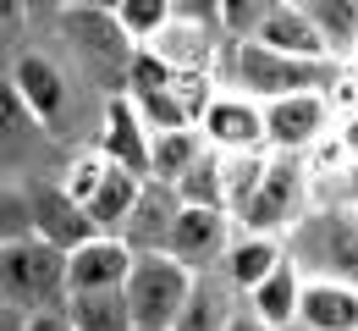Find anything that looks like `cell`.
I'll return each instance as SVG.
<instances>
[{"label":"cell","mask_w":358,"mask_h":331,"mask_svg":"<svg viewBox=\"0 0 358 331\" xmlns=\"http://www.w3.org/2000/svg\"><path fill=\"white\" fill-rule=\"evenodd\" d=\"M221 72L237 94L254 99H287V94H331L336 78H342V61H320V55H287V50H270L259 39H231L221 55Z\"/></svg>","instance_id":"obj_1"},{"label":"cell","mask_w":358,"mask_h":331,"mask_svg":"<svg viewBox=\"0 0 358 331\" xmlns=\"http://www.w3.org/2000/svg\"><path fill=\"white\" fill-rule=\"evenodd\" d=\"M0 298L17 315L34 309H66V248L45 243L39 232H6L0 237Z\"/></svg>","instance_id":"obj_2"},{"label":"cell","mask_w":358,"mask_h":331,"mask_svg":"<svg viewBox=\"0 0 358 331\" xmlns=\"http://www.w3.org/2000/svg\"><path fill=\"white\" fill-rule=\"evenodd\" d=\"M287 254L309 282H348L358 287V210L348 199H325L292 227Z\"/></svg>","instance_id":"obj_3"},{"label":"cell","mask_w":358,"mask_h":331,"mask_svg":"<svg viewBox=\"0 0 358 331\" xmlns=\"http://www.w3.org/2000/svg\"><path fill=\"white\" fill-rule=\"evenodd\" d=\"M61 34L83 66V83H94L105 99L127 94V78H133V55H138V39L122 28L116 11H99V6H72L61 11Z\"/></svg>","instance_id":"obj_4"},{"label":"cell","mask_w":358,"mask_h":331,"mask_svg":"<svg viewBox=\"0 0 358 331\" xmlns=\"http://www.w3.org/2000/svg\"><path fill=\"white\" fill-rule=\"evenodd\" d=\"M193 287H199V271L182 265L177 254H138L133 276H127L133 331H177Z\"/></svg>","instance_id":"obj_5"},{"label":"cell","mask_w":358,"mask_h":331,"mask_svg":"<svg viewBox=\"0 0 358 331\" xmlns=\"http://www.w3.org/2000/svg\"><path fill=\"white\" fill-rule=\"evenodd\" d=\"M314 210L309 199V160L303 155H270V171L259 193L243 204L237 227L243 232H270V237H292V227Z\"/></svg>","instance_id":"obj_6"},{"label":"cell","mask_w":358,"mask_h":331,"mask_svg":"<svg viewBox=\"0 0 358 331\" xmlns=\"http://www.w3.org/2000/svg\"><path fill=\"white\" fill-rule=\"evenodd\" d=\"M11 94L22 99L39 122V133L55 139L66 133V111H72V78L61 72V61L45 50H17L11 55Z\"/></svg>","instance_id":"obj_7"},{"label":"cell","mask_w":358,"mask_h":331,"mask_svg":"<svg viewBox=\"0 0 358 331\" xmlns=\"http://www.w3.org/2000/svg\"><path fill=\"white\" fill-rule=\"evenodd\" d=\"M265 127H270V149L275 155H309L314 143H325L336 133V105L331 94H287V99H265Z\"/></svg>","instance_id":"obj_8"},{"label":"cell","mask_w":358,"mask_h":331,"mask_svg":"<svg viewBox=\"0 0 358 331\" xmlns=\"http://www.w3.org/2000/svg\"><path fill=\"white\" fill-rule=\"evenodd\" d=\"M231 227H237V216L226 204H182L166 254H177L182 265H193V271H210L215 260H226V248L237 237Z\"/></svg>","instance_id":"obj_9"},{"label":"cell","mask_w":358,"mask_h":331,"mask_svg":"<svg viewBox=\"0 0 358 331\" xmlns=\"http://www.w3.org/2000/svg\"><path fill=\"white\" fill-rule=\"evenodd\" d=\"M133 265H138V248L127 237L99 232L66 254V287L72 293H110V287H127Z\"/></svg>","instance_id":"obj_10"},{"label":"cell","mask_w":358,"mask_h":331,"mask_svg":"<svg viewBox=\"0 0 358 331\" xmlns=\"http://www.w3.org/2000/svg\"><path fill=\"white\" fill-rule=\"evenodd\" d=\"M204 139L215 155H243V149H270V127H265V99L254 94H226L204 111Z\"/></svg>","instance_id":"obj_11"},{"label":"cell","mask_w":358,"mask_h":331,"mask_svg":"<svg viewBox=\"0 0 358 331\" xmlns=\"http://www.w3.org/2000/svg\"><path fill=\"white\" fill-rule=\"evenodd\" d=\"M28 232H39L45 243H55V248H78V243H89V237H99V221L89 216V204H78L72 193L61 188H34L28 193Z\"/></svg>","instance_id":"obj_12"},{"label":"cell","mask_w":358,"mask_h":331,"mask_svg":"<svg viewBox=\"0 0 358 331\" xmlns=\"http://www.w3.org/2000/svg\"><path fill=\"white\" fill-rule=\"evenodd\" d=\"M99 149L116 160V166H127L138 177H155L149 171V149H155V127L143 122V111H138L133 94H116L105 99V122H99Z\"/></svg>","instance_id":"obj_13"},{"label":"cell","mask_w":358,"mask_h":331,"mask_svg":"<svg viewBox=\"0 0 358 331\" xmlns=\"http://www.w3.org/2000/svg\"><path fill=\"white\" fill-rule=\"evenodd\" d=\"M182 216V193L171 183H160V177H149L143 193H138V210L133 221H127V243H133L138 254H166V243H171V227H177Z\"/></svg>","instance_id":"obj_14"},{"label":"cell","mask_w":358,"mask_h":331,"mask_svg":"<svg viewBox=\"0 0 358 331\" xmlns=\"http://www.w3.org/2000/svg\"><path fill=\"white\" fill-rule=\"evenodd\" d=\"M254 39H259V45H270V50H287V55H320V61L331 55L325 34L314 28V17L303 11V0H275ZM331 61H336V55H331Z\"/></svg>","instance_id":"obj_15"},{"label":"cell","mask_w":358,"mask_h":331,"mask_svg":"<svg viewBox=\"0 0 358 331\" xmlns=\"http://www.w3.org/2000/svg\"><path fill=\"white\" fill-rule=\"evenodd\" d=\"M303 287H309V276H303V271H298V260L287 254V260H281V265H275V271H270V276L254 287L243 304H248L259 321H270V326L287 331V326H298V315H303Z\"/></svg>","instance_id":"obj_16"},{"label":"cell","mask_w":358,"mask_h":331,"mask_svg":"<svg viewBox=\"0 0 358 331\" xmlns=\"http://www.w3.org/2000/svg\"><path fill=\"white\" fill-rule=\"evenodd\" d=\"M287 260V237H270V232H237L231 248H226V282L237 287L243 298L265 282L270 271Z\"/></svg>","instance_id":"obj_17"},{"label":"cell","mask_w":358,"mask_h":331,"mask_svg":"<svg viewBox=\"0 0 358 331\" xmlns=\"http://www.w3.org/2000/svg\"><path fill=\"white\" fill-rule=\"evenodd\" d=\"M155 50L171 61V66H210V72H221V55H226V34L221 28H204V22H171L160 39H155Z\"/></svg>","instance_id":"obj_18"},{"label":"cell","mask_w":358,"mask_h":331,"mask_svg":"<svg viewBox=\"0 0 358 331\" xmlns=\"http://www.w3.org/2000/svg\"><path fill=\"white\" fill-rule=\"evenodd\" d=\"M303 331H358V287L348 282H309L303 287Z\"/></svg>","instance_id":"obj_19"},{"label":"cell","mask_w":358,"mask_h":331,"mask_svg":"<svg viewBox=\"0 0 358 331\" xmlns=\"http://www.w3.org/2000/svg\"><path fill=\"white\" fill-rule=\"evenodd\" d=\"M143 183L149 177H138V171H127V166H110V177L99 183V193L89 199V216L99 221V232H127V221H133L138 210V193H143Z\"/></svg>","instance_id":"obj_20"},{"label":"cell","mask_w":358,"mask_h":331,"mask_svg":"<svg viewBox=\"0 0 358 331\" xmlns=\"http://www.w3.org/2000/svg\"><path fill=\"white\" fill-rule=\"evenodd\" d=\"M210 155V139H204V127H177V133H155V149H149V171L160 177V183H171L177 188L182 177L199 166Z\"/></svg>","instance_id":"obj_21"},{"label":"cell","mask_w":358,"mask_h":331,"mask_svg":"<svg viewBox=\"0 0 358 331\" xmlns=\"http://www.w3.org/2000/svg\"><path fill=\"white\" fill-rule=\"evenodd\" d=\"M231 293H237L231 282L199 271V287H193V298H187V309H182L177 331H226L231 315H237V298H231Z\"/></svg>","instance_id":"obj_22"},{"label":"cell","mask_w":358,"mask_h":331,"mask_svg":"<svg viewBox=\"0 0 358 331\" xmlns=\"http://www.w3.org/2000/svg\"><path fill=\"white\" fill-rule=\"evenodd\" d=\"M66 315L78 321V331H133L127 287H110V293H72V298H66Z\"/></svg>","instance_id":"obj_23"},{"label":"cell","mask_w":358,"mask_h":331,"mask_svg":"<svg viewBox=\"0 0 358 331\" xmlns=\"http://www.w3.org/2000/svg\"><path fill=\"white\" fill-rule=\"evenodd\" d=\"M303 11L314 17V28L325 34V45L336 61H348L358 50V0H303Z\"/></svg>","instance_id":"obj_24"},{"label":"cell","mask_w":358,"mask_h":331,"mask_svg":"<svg viewBox=\"0 0 358 331\" xmlns=\"http://www.w3.org/2000/svg\"><path fill=\"white\" fill-rule=\"evenodd\" d=\"M270 155L275 149H243V155H221V177H226V210L231 216H243V204L259 193L270 171Z\"/></svg>","instance_id":"obj_25"},{"label":"cell","mask_w":358,"mask_h":331,"mask_svg":"<svg viewBox=\"0 0 358 331\" xmlns=\"http://www.w3.org/2000/svg\"><path fill=\"white\" fill-rule=\"evenodd\" d=\"M110 166H116V160H110L99 143H89V149H78V155L66 160V177H61V188L72 193L78 204H89L94 193H99V183L110 177Z\"/></svg>","instance_id":"obj_26"},{"label":"cell","mask_w":358,"mask_h":331,"mask_svg":"<svg viewBox=\"0 0 358 331\" xmlns=\"http://www.w3.org/2000/svg\"><path fill=\"white\" fill-rule=\"evenodd\" d=\"M221 72H210V66H182L177 78H171V94L182 99V111L193 116V122H204V111L221 99Z\"/></svg>","instance_id":"obj_27"},{"label":"cell","mask_w":358,"mask_h":331,"mask_svg":"<svg viewBox=\"0 0 358 331\" xmlns=\"http://www.w3.org/2000/svg\"><path fill=\"white\" fill-rule=\"evenodd\" d=\"M116 17H122V28L133 34L138 45H155V39L177 22V0H127Z\"/></svg>","instance_id":"obj_28"},{"label":"cell","mask_w":358,"mask_h":331,"mask_svg":"<svg viewBox=\"0 0 358 331\" xmlns=\"http://www.w3.org/2000/svg\"><path fill=\"white\" fill-rule=\"evenodd\" d=\"M177 193H182V204H226V177H221V155L210 149L187 177L177 183Z\"/></svg>","instance_id":"obj_29"},{"label":"cell","mask_w":358,"mask_h":331,"mask_svg":"<svg viewBox=\"0 0 358 331\" xmlns=\"http://www.w3.org/2000/svg\"><path fill=\"white\" fill-rule=\"evenodd\" d=\"M171 78H177V66L160 55L155 45H138L133 55V78H127V94L143 99V94H160V89H171Z\"/></svg>","instance_id":"obj_30"},{"label":"cell","mask_w":358,"mask_h":331,"mask_svg":"<svg viewBox=\"0 0 358 331\" xmlns=\"http://www.w3.org/2000/svg\"><path fill=\"white\" fill-rule=\"evenodd\" d=\"M270 6H275V0H221V34H226V45H231V39H254L259 22L270 17Z\"/></svg>","instance_id":"obj_31"},{"label":"cell","mask_w":358,"mask_h":331,"mask_svg":"<svg viewBox=\"0 0 358 331\" xmlns=\"http://www.w3.org/2000/svg\"><path fill=\"white\" fill-rule=\"evenodd\" d=\"M138 111H143V122L155 127V133H177V127H199L187 111H182V99L171 89H160V94H143L138 99Z\"/></svg>","instance_id":"obj_32"},{"label":"cell","mask_w":358,"mask_h":331,"mask_svg":"<svg viewBox=\"0 0 358 331\" xmlns=\"http://www.w3.org/2000/svg\"><path fill=\"white\" fill-rule=\"evenodd\" d=\"M331 105H336L342 116H358V66L342 61V78H336V89H331Z\"/></svg>","instance_id":"obj_33"},{"label":"cell","mask_w":358,"mask_h":331,"mask_svg":"<svg viewBox=\"0 0 358 331\" xmlns=\"http://www.w3.org/2000/svg\"><path fill=\"white\" fill-rule=\"evenodd\" d=\"M182 22H204V28H221V0H177Z\"/></svg>","instance_id":"obj_34"},{"label":"cell","mask_w":358,"mask_h":331,"mask_svg":"<svg viewBox=\"0 0 358 331\" xmlns=\"http://www.w3.org/2000/svg\"><path fill=\"white\" fill-rule=\"evenodd\" d=\"M22 331H78V321L66 309H34V315H22Z\"/></svg>","instance_id":"obj_35"},{"label":"cell","mask_w":358,"mask_h":331,"mask_svg":"<svg viewBox=\"0 0 358 331\" xmlns=\"http://www.w3.org/2000/svg\"><path fill=\"white\" fill-rule=\"evenodd\" d=\"M226 331H281V326H270V321H259V315H254V309L243 304V309L231 315V326H226Z\"/></svg>","instance_id":"obj_36"},{"label":"cell","mask_w":358,"mask_h":331,"mask_svg":"<svg viewBox=\"0 0 358 331\" xmlns=\"http://www.w3.org/2000/svg\"><path fill=\"white\" fill-rule=\"evenodd\" d=\"M348 204H353V210H358V166H353V171H348Z\"/></svg>","instance_id":"obj_37"},{"label":"cell","mask_w":358,"mask_h":331,"mask_svg":"<svg viewBox=\"0 0 358 331\" xmlns=\"http://www.w3.org/2000/svg\"><path fill=\"white\" fill-rule=\"evenodd\" d=\"M22 6H28V11H61L55 0H22Z\"/></svg>","instance_id":"obj_38"},{"label":"cell","mask_w":358,"mask_h":331,"mask_svg":"<svg viewBox=\"0 0 358 331\" xmlns=\"http://www.w3.org/2000/svg\"><path fill=\"white\" fill-rule=\"evenodd\" d=\"M89 6H99V11H122L127 0H89Z\"/></svg>","instance_id":"obj_39"},{"label":"cell","mask_w":358,"mask_h":331,"mask_svg":"<svg viewBox=\"0 0 358 331\" xmlns=\"http://www.w3.org/2000/svg\"><path fill=\"white\" fill-rule=\"evenodd\" d=\"M55 6H61V11H72V6H83V0H55Z\"/></svg>","instance_id":"obj_40"}]
</instances>
